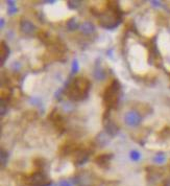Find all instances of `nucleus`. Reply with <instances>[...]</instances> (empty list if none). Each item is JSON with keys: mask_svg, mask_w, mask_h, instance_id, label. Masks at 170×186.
I'll list each match as a JSON object with an SVG mask.
<instances>
[{"mask_svg": "<svg viewBox=\"0 0 170 186\" xmlns=\"http://www.w3.org/2000/svg\"><path fill=\"white\" fill-rule=\"evenodd\" d=\"M89 88V82L84 77H76L69 87V96L72 99H81L86 95Z\"/></svg>", "mask_w": 170, "mask_h": 186, "instance_id": "1", "label": "nucleus"}, {"mask_svg": "<svg viewBox=\"0 0 170 186\" xmlns=\"http://www.w3.org/2000/svg\"><path fill=\"white\" fill-rule=\"evenodd\" d=\"M118 91H119V86H118L117 82H113L112 85H110L105 90V105L109 107L116 105L118 98Z\"/></svg>", "mask_w": 170, "mask_h": 186, "instance_id": "2", "label": "nucleus"}]
</instances>
